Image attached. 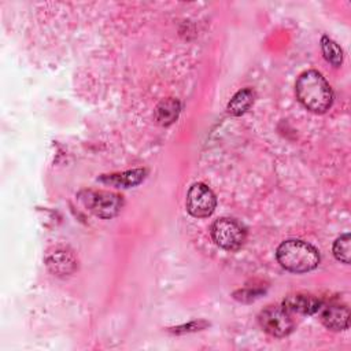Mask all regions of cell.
I'll return each instance as SVG.
<instances>
[{"instance_id":"cell-13","label":"cell","mask_w":351,"mask_h":351,"mask_svg":"<svg viewBox=\"0 0 351 351\" xmlns=\"http://www.w3.org/2000/svg\"><path fill=\"white\" fill-rule=\"evenodd\" d=\"M321 48L325 59L335 67H339L343 62V51L341 48L329 37L324 36L321 38Z\"/></svg>"},{"instance_id":"cell-1","label":"cell","mask_w":351,"mask_h":351,"mask_svg":"<svg viewBox=\"0 0 351 351\" xmlns=\"http://www.w3.org/2000/svg\"><path fill=\"white\" fill-rule=\"evenodd\" d=\"M298 100L307 110L322 114L332 106L333 93L326 80L315 70H308L300 74L296 81Z\"/></svg>"},{"instance_id":"cell-6","label":"cell","mask_w":351,"mask_h":351,"mask_svg":"<svg viewBox=\"0 0 351 351\" xmlns=\"http://www.w3.org/2000/svg\"><path fill=\"white\" fill-rule=\"evenodd\" d=\"M217 204L214 192L204 184H193L186 193V210L196 218H204L213 214Z\"/></svg>"},{"instance_id":"cell-8","label":"cell","mask_w":351,"mask_h":351,"mask_svg":"<svg viewBox=\"0 0 351 351\" xmlns=\"http://www.w3.org/2000/svg\"><path fill=\"white\" fill-rule=\"evenodd\" d=\"M322 303L319 299H317L313 295L307 293H296V295H289L288 298L284 299L282 307L291 314V313H298V314H314L321 308Z\"/></svg>"},{"instance_id":"cell-5","label":"cell","mask_w":351,"mask_h":351,"mask_svg":"<svg viewBox=\"0 0 351 351\" xmlns=\"http://www.w3.org/2000/svg\"><path fill=\"white\" fill-rule=\"evenodd\" d=\"M259 325L262 329L276 337H284L291 333L293 321L289 313L280 306H269L259 314Z\"/></svg>"},{"instance_id":"cell-7","label":"cell","mask_w":351,"mask_h":351,"mask_svg":"<svg viewBox=\"0 0 351 351\" xmlns=\"http://www.w3.org/2000/svg\"><path fill=\"white\" fill-rule=\"evenodd\" d=\"M45 262L48 269L56 276H69L77 269V261L71 251L64 247H53L47 252Z\"/></svg>"},{"instance_id":"cell-14","label":"cell","mask_w":351,"mask_h":351,"mask_svg":"<svg viewBox=\"0 0 351 351\" xmlns=\"http://www.w3.org/2000/svg\"><path fill=\"white\" fill-rule=\"evenodd\" d=\"M350 233L341 234L333 244V255L337 261L343 263H350Z\"/></svg>"},{"instance_id":"cell-12","label":"cell","mask_w":351,"mask_h":351,"mask_svg":"<svg viewBox=\"0 0 351 351\" xmlns=\"http://www.w3.org/2000/svg\"><path fill=\"white\" fill-rule=\"evenodd\" d=\"M254 92L248 88L245 89H241L239 90L229 101L228 104V111L232 114V115H241L244 114L250 107L251 104L254 103Z\"/></svg>"},{"instance_id":"cell-2","label":"cell","mask_w":351,"mask_h":351,"mask_svg":"<svg viewBox=\"0 0 351 351\" xmlns=\"http://www.w3.org/2000/svg\"><path fill=\"white\" fill-rule=\"evenodd\" d=\"M277 261L288 271L306 273L317 267L319 254L315 247L302 240L282 241L277 248Z\"/></svg>"},{"instance_id":"cell-10","label":"cell","mask_w":351,"mask_h":351,"mask_svg":"<svg viewBox=\"0 0 351 351\" xmlns=\"http://www.w3.org/2000/svg\"><path fill=\"white\" fill-rule=\"evenodd\" d=\"M144 177H145V170L136 169V170H129V171L119 173V174L104 176V177H101V181L115 185V186L129 188V186L140 184L144 180Z\"/></svg>"},{"instance_id":"cell-9","label":"cell","mask_w":351,"mask_h":351,"mask_svg":"<svg viewBox=\"0 0 351 351\" xmlns=\"http://www.w3.org/2000/svg\"><path fill=\"white\" fill-rule=\"evenodd\" d=\"M322 324L332 330H343L348 328L350 311L347 307L340 304L326 306L321 315Z\"/></svg>"},{"instance_id":"cell-4","label":"cell","mask_w":351,"mask_h":351,"mask_svg":"<svg viewBox=\"0 0 351 351\" xmlns=\"http://www.w3.org/2000/svg\"><path fill=\"white\" fill-rule=\"evenodd\" d=\"M211 236L221 248L234 251L240 248L245 240V228L233 218H221L213 223Z\"/></svg>"},{"instance_id":"cell-3","label":"cell","mask_w":351,"mask_h":351,"mask_svg":"<svg viewBox=\"0 0 351 351\" xmlns=\"http://www.w3.org/2000/svg\"><path fill=\"white\" fill-rule=\"evenodd\" d=\"M84 206L100 218H111L117 215L123 204L122 196L106 191H84L80 193Z\"/></svg>"},{"instance_id":"cell-11","label":"cell","mask_w":351,"mask_h":351,"mask_svg":"<svg viewBox=\"0 0 351 351\" xmlns=\"http://www.w3.org/2000/svg\"><path fill=\"white\" fill-rule=\"evenodd\" d=\"M178 114H180V103L173 97L162 100L155 110V118L158 123L163 126L173 123L177 119Z\"/></svg>"}]
</instances>
